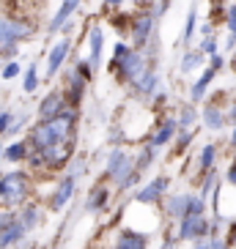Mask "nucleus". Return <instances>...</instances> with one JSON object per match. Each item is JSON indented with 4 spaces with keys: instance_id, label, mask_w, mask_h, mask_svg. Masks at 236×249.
Listing matches in <instances>:
<instances>
[{
    "instance_id": "obj_1",
    "label": "nucleus",
    "mask_w": 236,
    "mask_h": 249,
    "mask_svg": "<svg viewBox=\"0 0 236 249\" xmlns=\"http://www.w3.org/2000/svg\"><path fill=\"white\" fill-rule=\"evenodd\" d=\"M74 132H77V110H74V107H66L60 115L39 121L36 126H30L25 142H28L30 151H41V148L60 145V142L74 140Z\"/></svg>"
},
{
    "instance_id": "obj_2",
    "label": "nucleus",
    "mask_w": 236,
    "mask_h": 249,
    "mask_svg": "<svg viewBox=\"0 0 236 249\" xmlns=\"http://www.w3.org/2000/svg\"><path fill=\"white\" fill-rule=\"evenodd\" d=\"M30 195V176L22 170H14V173H6L0 176V200L6 208H20L22 203H28Z\"/></svg>"
},
{
    "instance_id": "obj_3",
    "label": "nucleus",
    "mask_w": 236,
    "mask_h": 249,
    "mask_svg": "<svg viewBox=\"0 0 236 249\" xmlns=\"http://www.w3.org/2000/svg\"><path fill=\"white\" fill-rule=\"evenodd\" d=\"M126 33H129V38H132V44H129L132 50H146L148 41L157 36V19L151 17L148 8H140L138 14H132Z\"/></svg>"
},
{
    "instance_id": "obj_4",
    "label": "nucleus",
    "mask_w": 236,
    "mask_h": 249,
    "mask_svg": "<svg viewBox=\"0 0 236 249\" xmlns=\"http://www.w3.org/2000/svg\"><path fill=\"white\" fill-rule=\"evenodd\" d=\"M148 66H154L151 60H148V55L143 50H129L124 55V58L118 60L116 66H113V71H116V80L124 82V85H132L138 77H140L143 71H146Z\"/></svg>"
},
{
    "instance_id": "obj_5",
    "label": "nucleus",
    "mask_w": 236,
    "mask_h": 249,
    "mask_svg": "<svg viewBox=\"0 0 236 249\" xmlns=\"http://www.w3.org/2000/svg\"><path fill=\"white\" fill-rule=\"evenodd\" d=\"M33 36V25L25 17H3L0 14V50H8V47H17L20 41Z\"/></svg>"
},
{
    "instance_id": "obj_6",
    "label": "nucleus",
    "mask_w": 236,
    "mask_h": 249,
    "mask_svg": "<svg viewBox=\"0 0 236 249\" xmlns=\"http://www.w3.org/2000/svg\"><path fill=\"white\" fill-rule=\"evenodd\" d=\"M63 82H66V85H63V96H66V104L69 107H74V110H77V107H80V102H82V96H85V88H88V77H85V74L80 71V69L77 66H72V69H66V74H63Z\"/></svg>"
},
{
    "instance_id": "obj_7",
    "label": "nucleus",
    "mask_w": 236,
    "mask_h": 249,
    "mask_svg": "<svg viewBox=\"0 0 236 249\" xmlns=\"http://www.w3.org/2000/svg\"><path fill=\"white\" fill-rule=\"evenodd\" d=\"M132 170H135V156L129 154V151H124V148H113L110 156H107V167H104L107 178L116 181V183H121Z\"/></svg>"
},
{
    "instance_id": "obj_8",
    "label": "nucleus",
    "mask_w": 236,
    "mask_h": 249,
    "mask_svg": "<svg viewBox=\"0 0 236 249\" xmlns=\"http://www.w3.org/2000/svg\"><path fill=\"white\" fill-rule=\"evenodd\" d=\"M206 235H212V219H206V213L178 219V238L181 241H195V238H206Z\"/></svg>"
},
{
    "instance_id": "obj_9",
    "label": "nucleus",
    "mask_w": 236,
    "mask_h": 249,
    "mask_svg": "<svg viewBox=\"0 0 236 249\" xmlns=\"http://www.w3.org/2000/svg\"><path fill=\"white\" fill-rule=\"evenodd\" d=\"M102 52H104V30L99 22H91L88 25V58H85L91 71H96L102 66Z\"/></svg>"
},
{
    "instance_id": "obj_10",
    "label": "nucleus",
    "mask_w": 236,
    "mask_h": 249,
    "mask_svg": "<svg viewBox=\"0 0 236 249\" xmlns=\"http://www.w3.org/2000/svg\"><path fill=\"white\" fill-rule=\"evenodd\" d=\"M170 186V178L168 176H159L154 178V181H148L143 189H138V195H135V203L140 205H151V203H159V200L165 197V192H168Z\"/></svg>"
},
{
    "instance_id": "obj_11",
    "label": "nucleus",
    "mask_w": 236,
    "mask_h": 249,
    "mask_svg": "<svg viewBox=\"0 0 236 249\" xmlns=\"http://www.w3.org/2000/svg\"><path fill=\"white\" fill-rule=\"evenodd\" d=\"M74 189H77V178L72 176H63L58 183H55V189L50 195V208L52 211H63L69 205V200L74 197Z\"/></svg>"
},
{
    "instance_id": "obj_12",
    "label": "nucleus",
    "mask_w": 236,
    "mask_h": 249,
    "mask_svg": "<svg viewBox=\"0 0 236 249\" xmlns=\"http://www.w3.org/2000/svg\"><path fill=\"white\" fill-rule=\"evenodd\" d=\"M69 104H66V96H63V90L60 88H55V90H50V93L39 102V121H47V118H55V115H60V112L66 110Z\"/></svg>"
},
{
    "instance_id": "obj_13",
    "label": "nucleus",
    "mask_w": 236,
    "mask_h": 249,
    "mask_svg": "<svg viewBox=\"0 0 236 249\" xmlns=\"http://www.w3.org/2000/svg\"><path fill=\"white\" fill-rule=\"evenodd\" d=\"M82 0H60V6L55 8V14L50 17V22H47V33H58L63 25L69 22V19H74V14H77V8H80Z\"/></svg>"
},
{
    "instance_id": "obj_14",
    "label": "nucleus",
    "mask_w": 236,
    "mask_h": 249,
    "mask_svg": "<svg viewBox=\"0 0 236 249\" xmlns=\"http://www.w3.org/2000/svg\"><path fill=\"white\" fill-rule=\"evenodd\" d=\"M69 50H72V38H60L58 44H52V50L47 52V77H55V74L63 69V63H66V58H69Z\"/></svg>"
},
{
    "instance_id": "obj_15",
    "label": "nucleus",
    "mask_w": 236,
    "mask_h": 249,
    "mask_svg": "<svg viewBox=\"0 0 236 249\" xmlns=\"http://www.w3.org/2000/svg\"><path fill=\"white\" fill-rule=\"evenodd\" d=\"M157 88H159V74H157L154 66H148L146 71L132 82V90H135L138 99H151V96L157 93Z\"/></svg>"
},
{
    "instance_id": "obj_16",
    "label": "nucleus",
    "mask_w": 236,
    "mask_h": 249,
    "mask_svg": "<svg viewBox=\"0 0 236 249\" xmlns=\"http://www.w3.org/2000/svg\"><path fill=\"white\" fill-rule=\"evenodd\" d=\"M178 132V124H176V118H162V124L154 129V134L148 137V145H154V148H162L168 145V142H173V137H176Z\"/></svg>"
},
{
    "instance_id": "obj_17",
    "label": "nucleus",
    "mask_w": 236,
    "mask_h": 249,
    "mask_svg": "<svg viewBox=\"0 0 236 249\" xmlns=\"http://www.w3.org/2000/svg\"><path fill=\"white\" fill-rule=\"evenodd\" d=\"M113 249H148V235L138 230H121Z\"/></svg>"
},
{
    "instance_id": "obj_18",
    "label": "nucleus",
    "mask_w": 236,
    "mask_h": 249,
    "mask_svg": "<svg viewBox=\"0 0 236 249\" xmlns=\"http://www.w3.org/2000/svg\"><path fill=\"white\" fill-rule=\"evenodd\" d=\"M200 121H203L206 129L220 132L222 126H225V112H222V107L217 102H206V107H203V112H200Z\"/></svg>"
},
{
    "instance_id": "obj_19",
    "label": "nucleus",
    "mask_w": 236,
    "mask_h": 249,
    "mask_svg": "<svg viewBox=\"0 0 236 249\" xmlns=\"http://www.w3.org/2000/svg\"><path fill=\"white\" fill-rule=\"evenodd\" d=\"M25 233H28V230H25V227L17 222V216H14L11 225H6L3 230H0V249H11V247H17V244H22Z\"/></svg>"
},
{
    "instance_id": "obj_20",
    "label": "nucleus",
    "mask_w": 236,
    "mask_h": 249,
    "mask_svg": "<svg viewBox=\"0 0 236 249\" xmlns=\"http://www.w3.org/2000/svg\"><path fill=\"white\" fill-rule=\"evenodd\" d=\"M214 77H217V69H214V66L203 69V74L198 77V82L190 88V99H192V102H203V99H206V90H209V85H212Z\"/></svg>"
},
{
    "instance_id": "obj_21",
    "label": "nucleus",
    "mask_w": 236,
    "mask_h": 249,
    "mask_svg": "<svg viewBox=\"0 0 236 249\" xmlns=\"http://www.w3.org/2000/svg\"><path fill=\"white\" fill-rule=\"evenodd\" d=\"M203 63H206V55L200 50H184V55L178 60V69H181V74H192L198 69H203Z\"/></svg>"
},
{
    "instance_id": "obj_22",
    "label": "nucleus",
    "mask_w": 236,
    "mask_h": 249,
    "mask_svg": "<svg viewBox=\"0 0 236 249\" xmlns=\"http://www.w3.org/2000/svg\"><path fill=\"white\" fill-rule=\"evenodd\" d=\"M39 219H41V208H39L36 203H22L20 205V216H17V222H20L25 230L39 227Z\"/></svg>"
},
{
    "instance_id": "obj_23",
    "label": "nucleus",
    "mask_w": 236,
    "mask_h": 249,
    "mask_svg": "<svg viewBox=\"0 0 236 249\" xmlns=\"http://www.w3.org/2000/svg\"><path fill=\"white\" fill-rule=\"evenodd\" d=\"M107 200H110V192H107V186L104 183H99V186H94V189L88 192V200H85V211H102L104 205H107Z\"/></svg>"
},
{
    "instance_id": "obj_24",
    "label": "nucleus",
    "mask_w": 236,
    "mask_h": 249,
    "mask_svg": "<svg viewBox=\"0 0 236 249\" xmlns=\"http://www.w3.org/2000/svg\"><path fill=\"white\" fill-rule=\"evenodd\" d=\"M28 154H30V148H28V142L25 140H14V142H8V145H3V159L6 161H22V159H28Z\"/></svg>"
},
{
    "instance_id": "obj_25",
    "label": "nucleus",
    "mask_w": 236,
    "mask_h": 249,
    "mask_svg": "<svg viewBox=\"0 0 236 249\" xmlns=\"http://www.w3.org/2000/svg\"><path fill=\"white\" fill-rule=\"evenodd\" d=\"M159 203H165V213L173 219H181L187 208V195H173V197H162Z\"/></svg>"
},
{
    "instance_id": "obj_26",
    "label": "nucleus",
    "mask_w": 236,
    "mask_h": 249,
    "mask_svg": "<svg viewBox=\"0 0 236 249\" xmlns=\"http://www.w3.org/2000/svg\"><path fill=\"white\" fill-rule=\"evenodd\" d=\"M195 30H198V6L192 3L190 14H187V22H184V30H181V44H184V47H190L192 36H195Z\"/></svg>"
},
{
    "instance_id": "obj_27",
    "label": "nucleus",
    "mask_w": 236,
    "mask_h": 249,
    "mask_svg": "<svg viewBox=\"0 0 236 249\" xmlns=\"http://www.w3.org/2000/svg\"><path fill=\"white\" fill-rule=\"evenodd\" d=\"M22 90L30 96L39 90V66L36 63H30L28 69H22Z\"/></svg>"
},
{
    "instance_id": "obj_28",
    "label": "nucleus",
    "mask_w": 236,
    "mask_h": 249,
    "mask_svg": "<svg viewBox=\"0 0 236 249\" xmlns=\"http://www.w3.org/2000/svg\"><path fill=\"white\" fill-rule=\"evenodd\" d=\"M214 159H217V145H214V142H206L198 154V167L206 173V170L214 167Z\"/></svg>"
},
{
    "instance_id": "obj_29",
    "label": "nucleus",
    "mask_w": 236,
    "mask_h": 249,
    "mask_svg": "<svg viewBox=\"0 0 236 249\" xmlns=\"http://www.w3.org/2000/svg\"><path fill=\"white\" fill-rule=\"evenodd\" d=\"M154 154H157V148L154 145H146L140 154L135 156V170H138V173H146V170L154 164V159H157Z\"/></svg>"
},
{
    "instance_id": "obj_30",
    "label": "nucleus",
    "mask_w": 236,
    "mask_h": 249,
    "mask_svg": "<svg viewBox=\"0 0 236 249\" xmlns=\"http://www.w3.org/2000/svg\"><path fill=\"white\" fill-rule=\"evenodd\" d=\"M28 121H30V112H11V121H8V129H6V134L11 137V134H20L28 126Z\"/></svg>"
},
{
    "instance_id": "obj_31",
    "label": "nucleus",
    "mask_w": 236,
    "mask_h": 249,
    "mask_svg": "<svg viewBox=\"0 0 236 249\" xmlns=\"http://www.w3.org/2000/svg\"><path fill=\"white\" fill-rule=\"evenodd\" d=\"M203 213H206V200H200L198 195H187L184 216H203Z\"/></svg>"
},
{
    "instance_id": "obj_32",
    "label": "nucleus",
    "mask_w": 236,
    "mask_h": 249,
    "mask_svg": "<svg viewBox=\"0 0 236 249\" xmlns=\"http://www.w3.org/2000/svg\"><path fill=\"white\" fill-rule=\"evenodd\" d=\"M195 121H198V110H195V107H181V110H178V118H176L178 129H192Z\"/></svg>"
},
{
    "instance_id": "obj_33",
    "label": "nucleus",
    "mask_w": 236,
    "mask_h": 249,
    "mask_svg": "<svg viewBox=\"0 0 236 249\" xmlns=\"http://www.w3.org/2000/svg\"><path fill=\"white\" fill-rule=\"evenodd\" d=\"M214 186H217V176H214V170H206V176H203V183H200L198 197H200V200H209V195H212Z\"/></svg>"
},
{
    "instance_id": "obj_34",
    "label": "nucleus",
    "mask_w": 236,
    "mask_h": 249,
    "mask_svg": "<svg viewBox=\"0 0 236 249\" xmlns=\"http://www.w3.org/2000/svg\"><path fill=\"white\" fill-rule=\"evenodd\" d=\"M20 71H22V66H20L17 60H6V63H3V69H0V77H3V80H14Z\"/></svg>"
},
{
    "instance_id": "obj_35",
    "label": "nucleus",
    "mask_w": 236,
    "mask_h": 249,
    "mask_svg": "<svg viewBox=\"0 0 236 249\" xmlns=\"http://www.w3.org/2000/svg\"><path fill=\"white\" fill-rule=\"evenodd\" d=\"M198 50L203 52L206 58H212V55H217V38H214V36H206L203 41H200V47H198Z\"/></svg>"
},
{
    "instance_id": "obj_36",
    "label": "nucleus",
    "mask_w": 236,
    "mask_h": 249,
    "mask_svg": "<svg viewBox=\"0 0 236 249\" xmlns=\"http://www.w3.org/2000/svg\"><path fill=\"white\" fill-rule=\"evenodd\" d=\"M192 137H195V134H192V129H181V132H176V145H178V151H184L187 145H190L192 142Z\"/></svg>"
},
{
    "instance_id": "obj_37",
    "label": "nucleus",
    "mask_w": 236,
    "mask_h": 249,
    "mask_svg": "<svg viewBox=\"0 0 236 249\" xmlns=\"http://www.w3.org/2000/svg\"><path fill=\"white\" fill-rule=\"evenodd\" d=\"M129 19H132V14H121V8H118V14H113V28L116 30H124L129 28Z\"/></svg>"
},
{
    "instance_id": "obj_38",
    "label": "nucleus",
    "mask_w": 236,
    "mask_h": 249,
    "mask_svg": "<svg viewBox=\"0 0 236 249\" xmlns=\"http://www.w3.org/2000/svg\"><path fill=\"white\" fill-rule=\"evenodd\" d=\"M129 50H132V47L126 44V41H116V47H113V63H110V69L116 66V63H118L121 58H124V55H126Z\"/></svg>"
},
{
    "instance_id": "obj_39",
    "label": "nucleus",
    "mask_w": 236,
    "mask_h": 249,
    "mask_svg": "<svg viewBox=\"0 0 236 249\" xmlns=\"http://www.w3.org/2000/svg\"><path fill=\"white\" fill-rule=\"evenodd\" d=\"M225 28H228V33H236V3L225 8Z\"/></svg>"
},
{
    "instance_id": "obj_40",
    "label": "nucleus",
    "mask_w": 236,
    "mask_h": 249,
    "mask_svg": "<svg viewBox=\"0 0 236 249\" xmlns=\"http://www.w3.org/2000/svg\"><path fill=\"white\" fill-rule=\"evenodd\" d=\"M8 121H11V110H0V134H6Z\"/></svg>"
},
{
    "instance_id": "obj_41",
    "label": "nucleus",
    "mask_w": 236,
    "mask_h": 249,
    "mask_svg": "<svg viewBox=\"0 0 236 249\" xmlns=\"http://www.w3.org/2000/svg\"><path fill=\"white\" fill-rule=\"evenodd\" d=\"M225 181H228L231 186H236V159L228 164V173H225Z\"/></svg>"
},
{
    "instance_id": "obj_42",
    "label": "nucleus",
    "mask_w": 236,
    "mask_h": 249,
    "mask_svg": "<svg viewBox=\"0 0 236 249\" xmlns=\"http://www.w3.org/2000/svg\"><path fill=\"white\" fill-rule=\"evenodd\" d=\"M209 249H228V244L217 238V235H209Z\"/></svg>"
},
{
    "instance_id": "obj_43",
    "label": "nucleus",
    "mask_w": 236,
    "mask_h": 249,
    "mask_svg": "<svg viewBox=\"0 0 236 249\" xmlns=\"http://www.w3.org/2000/svg\"><path fill=\"white\" fill-rule=\"evenodd\" d=\"M11 222H14V213L11 211H0V230H3L6 225H11Z\"/></svg>"
},
{
    "instance_id": "obj_44",
    "label": "nucleus",
    "mask_w": 236,
    "mask_h": 249,
    "mask_svg": "<svg viewBox=\"0 0 236 249\" xmlns=\"http://www.w3.org/2000/svg\"><path fill=\"white\" fill-rule=\"evenodd\" d=\"M222 112H225V121H231V124H234V121H236V102H231Z\"/></svg>"
},
{
    "instance_id": "obj_45",
    "label": "nucleus",
    "mask_w": 236,
    "mask_h": 249,
    "mask_svg": "<svg viewBox=\"0 0 236 249\" xmlns=\"http://www.w3.org/2000/svg\"><path fill=\"white\" fill-rule=\"evenodd\" d=\"M225 244H228V247H236V222L228 227V241Z\"/></svg>"
},
{
    "instance_id": "obj_46",
    "label": "nucleus",
    "mask_w": 236,
    "mask_h": 249,
    "mask_svg": "<svg viewBox=\"0 0 236 249\" xmlns=\"http://www.w3.org/2000/svg\"><path fill=\"white\" fill-rule=\"evenodd\" d=\"M192 249H209V235L206 238H195V241H192Z\"/></svg>"
},
{
    "instance_id": "obj_47",
    "label": "nucleus",
    "mask_w": 236,
    "mask_h": 249,
    "mask_svg": "<svg viewBox=\"0 0 236 249\" xmlns=\"http://www.w3.org/2000/svg\"><path fill=\"white\" fill-rule=\"evenodd\" d=\"M104 6L110 8V11H118V8L124 6V0H104Z\"/></svg>"
},
{
    "instance_id": "obj_48",
    "label": "nucleus",
    "mask_w": 236,
    "mask_h": 249,
    "mask_svg": "<svg viewBox=\"0 0 236 249\" xmlns=\"http://www.w3.org/2000/svg\"><path fill=\"white\" fill-rule=\"evenodd\" d=\"M200 36H203V38H206V36H212V25H209V22H203V25H200Z\"/></svg>"
},
{
    "instance_id": "obj_49",
    "label": "nucleus",
    "mask_w": 236,
    "mask_h": 249,
    "mask_svg": "<svg viewBox=\"0 0 236 249\" xmlns=\"http://www.w3.org/2000/svg\"><path fill=\"white\" fill-rule=\"evenodd\" d=\"M228 50H236V33H231V38H228Z\"/></svg>"
},
{
    "instance_id": "obj_50",
    "label": "nucleus",
    "mask_w": 236,
    "mask_h": 249,
    "mask_svg": "<svg viewBox=\"0 0 236 249\" xmlns=\"http://www.w3.org/2000/svg\"><path fill=\"white\" fill-rule=\"evenodd\" d=\"M162 249H176V241H173V238H168V241H165V247Z\"/></svg>"
},
{
    "instance_id": "obj_51",
    "label": "nucleus",
    "mask_w": 236,
    "mask_h": 249,
    "mask_svg": "<svg viewBox=\"0 0 236 249\" xmlns=\"http://www.w3.org/2000/svg\"><path fill=\"white\" fill-rule=\"evenodd\" d=\"M231 145L236 148V121H234V132H231Z\"/></svg>"
},
{
    "instance_id": "obj_52",
    "label": "nucleus",
    "mask_w": 236,
    "mask_h": 249,
    "mask_svg": "<svg viewBox=\"0 0 236 249\" xmlns=\"http://www.w3.org/2000/svg\"><path fill=\"white\" fill-rule=\"evenodd\" d=\"M135 3H138V6H143V8H146L148 3H151V0H135Z\"/></svg>"
},
{
    "instance_id": "obj_53",
    "label": "nucleus",
    "mask_w": 236,
    "mask_h": 249,
    "mask_svg": "<svg viewBox=\"0 0 236 249\" xmlns=\"http://www.w3.org/2000/svg\"><path fill=\"white\" fill-rule=\"evenodd\" d=\"M0 159H3V142H0Z\"/></svg>"
}]
</instances>
